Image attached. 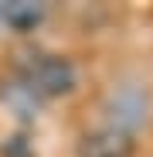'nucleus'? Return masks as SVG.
I'll return each instance as SVG.
<instances>
[{
  "instance_id": "1",
  "label": "nucleus",
  "mask_w": 153,
  "mask_h": 157,
  "mask_svg": "<svg viewBox=\"0 0 153 157\" xmlns=\"http://www.w3.org/2000/svg\"><path fill=\"white\" fill-rule=\"evenodd\" d=\"M4 17H7V24H14V28H24V24L38 21V10L27 7V4H10V7L4 10Z\"/></svg>"
}]
</instances>
